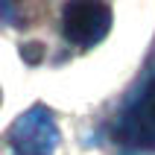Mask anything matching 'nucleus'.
Instances as JSON below:
<instances>
[{
    "mask_svg": "<svg viewBox=\"0 0 155 155\" xmlns=\"http://www.w3.org/2000/svg\"><path fill=\"white\" fill-rule=\"evenodd\" d=\"M114 143L155 152V76L132 97L114 123Z\"/></svg>",
    "mask_w": 155,
    "mask_h": 155,
    "instance_id": "f257e3e1",
    "label": "nucleus"
},
{
    "mask_svg": "<svg viewBox=\"0 0 155 155\" xmlns=\"http://www.w3.org/2000/svg\"><path fill=\"white\" fill-rule=\"evenodd\" d=\"M9 149L12 155H53L59 147V126L53 111L44 105H32L9 126Z\"/></svg>",
    "mask_w": 155,
    "mask_h": 155,
    "instance_id": "f03ea898",
    "label": "nucleus"
},
{
    "mask_svg": "<svg viewBox=\"0 0 155 155\" xmlns=\"http://www.w3.org/2000/svg\"><path fill=\"white\" fill-rule=\"evenodd\" d=\"M111 29V6L105 3H68L61 12V32L76 47H94Z\"/></svg>",
    "mask_w": 155,
    "mask_h": 155,
    "instance_id": "7ed1b4c3",
    "label": "nucleus"
}]
</instances>
